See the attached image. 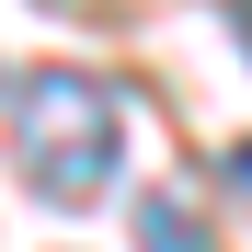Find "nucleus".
<instances>
[{"label":"nucleus","mask_w":252,"mask_h":252,"mask_svg":"<svg viewBox=\"0 0 252 252\" xmlns=\"http://www.w3.org/2000/svg\"><path fill=\"white\" fill-rule=\"evenodd\" d=\"M12 160L46 206H92L126 160V103L92 69H23L12 80Z\"/></svg>","instance_id":"f257e3e1"},{"label":"nucleus","mask_w":252,"mask_h":252,"mask_svg":"<svg viewBox=\"0 0 252 252\" xmlns=\"http://www.w3.org/2000/svg\"><path fill=\"white\" fill-rule=\"evenodd\" d=\"M138 252H206L195 206H184V195H149V206H138Z\"/></svg>","instance_id":"f03ea898"},{"label":"nucleus","mask_w":252,"mask_h":252,"mask_svg":"<svg viewBox=\"0 0 252 252\" xmlns=\"http://www.w3.org/2000/svg\"><path fill=\"white\" fill-rule=\"evenodd\" d=\"M229 184H241V206H252V138H241V149H229Z\"/></svg>","instance_id":"7ed1b4c3"},{"label":"nucleus","mask_w":252,"mask_h":252,"mask_svg":"<svg viewBox=\"0 0 252 252\" xmlns=\"http://www.w3.org/2000/svg\"><path fill=\"white\" fill-rule=\"evenodd\" d=\"M241 34H252V0H241Z\"/></svg>","instance_id":"20e7f679"}]
</instances>
